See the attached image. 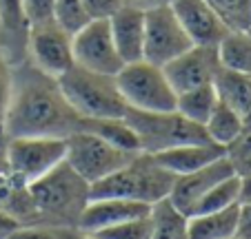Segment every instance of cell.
I'll list each match as a JSON object with an SVG mask.
<instances>
[{"label": "cell", "instance_id": "3", "mask_svg": "<svg viewBox=\"0 0 251 239\" xmlns=\"http://www.w3.org/2000/svg\"><path fill=\"white\" fill-rule=\"evenodd\" d=\"M176 175L165 171L149 153H138L136 157L118 169L116 173L107 175L104 179L89 186V199H133L142 204H156L169 197Z\"/></svg>", "mask_w": 251, "mask_h": 239}, {"label": "cell", "instance_id": "39", "mask_svg": "<svg viewBox=\"0 0 251 239\" xmlns=\"http://www.w3.org/2000/svg\"><path fill=\"white\" fill-rule=\"evenodd\" d=\"M242 124H245V131L251 133V107H249V111L242 115Z\"/></svg>", "mask_w": 251, "mask_h": 239}, {"label": "cell", "instance_id": "2", "mask_svg": "<svg viewBox=\"0 0 251 239\" xmlns=\"http://www.w3.org/2000/svg\"><path fill=\"white\" fill-rule=\"evenodd\" d=\"M27 191L36 215L33 224L78 230L82 211L89 204V184L67 162L31 182Z\"/></svg>", "mask_w": 251, "mask_h": 239}, {"label": "cell", "instance_id": "23", "mask_svg": "<svg viewBox=\"0 0 251 239\" xmlns=\"http://www.w3.org/2000/svg\"><path fill=\"white\" fill-rule=\"evenodd\" d=\"M216 104H218V95H216L213 85H204V87H198V89L178 93V98H176V111L180 113L182 117H187L189 122L204 127V122L209 120Z\"/></svg>", "mask_w": 251, "mask_h": 239}, {"label": "cell", "instance_id": "40", "mask_svg": "<svg viewBox=\"0 0 251 239\" xmlns=\"http://www.w3.org/2000/svg\"><path fill=\"white\" fill-rule=\"evenodd\" d=\"M78 239H94V237H89V235H80V233H78Z\"/></svg>", "mask_w": 251, "mask_h": 239}, {"label": "cell", "instance_id": "10", "mask_svg": "<svg viewBox=\"0 0 251 239\" xmlns=\"http://www.w3.org/2000/svg\"><path fill=\"white\" fill-rule=\"evenodd\" d=\"M71 51H74V65L96 73L116 75L125 66L123 58L116 51L107 20H89L80 31L74 33Z\"/></svg>", "mask_w": 251, "mask_h": 239}, {"label": "cell", "instance_id": "16", "mask_svg": "<svg viewBox=\"0 0 251 239\" xmlns=\"http://www.w3.org/2000/svg\"><path fill=\"white\" fill-rule=\"evenodd\" d=\"M109 31L114 38L116 51L125 65L142 60L145 44V11L133 7H120L109 20Z\"/></svg>", "mask_w": 251, "mask_h": 239}, {"label": "cell", "instance_id": "18", "mask_svg": "<svg viewBox=\"0 0 251 239\" xmlns=\"http://www.w3.org/2000/svg\"><path fill=\"white\" fill-rule=\"evenodd\" d=\"M220 155H225V149L211 144V142H202V144L174 146V149H167V151H160V153H153L151 157L156 159V162L165 171H169V173L176 175V177H180V175L194 173V171L207 166L209 162L218 159Z\"/></svg>", "mask_w": 251, "mask_h": 239}, {"label": "cell", "instance_id": "24", "mask_svg": "<svg viewBox=\"0 0 251 239\" xmlns=\"http://www.w3.org/2000/svg\"><path fill=\"white\" fill-rule=\"evenodd\" d=\"M218 60L223 69L251 75V36L247 31H229L218 44Z\"/></svg>", "mask_w": 251, "mask_h": 239}, {"label": "cell", "instance_id": "22", "mask_svg": "<svg viewBox=\"0 0 251 239\" xmlns=\"http://www.w3.org/2000/svg\"><path fill=\"white\" fill-rule=\"evenodd\" d=\"M149 219H151V239H189L187 215L169 202V197L151 204Z\"/></svg>", "mask_w": 251, "mask_h": 239}, {"label": "cell", "instance_id": "11", "mask_svg": "<svg viewBox=\"0 0 251 239\" xmlns=\"http://www.w3.org/2000/svg\"><path fill=\"white\" fill-rule=\"evenodd\" d=\"M27 60L43 73L60 78L74 66L71 36L56 22L29 27L27 33Z\"/></svg>", "mask_w": 251, "mask_h": 239}, {"label": "cell", "instance_id": "21", "mask_svg": "<svg viewBox=\"0 0 251 239\" xmlns=\"http://www.w3.org/2000/svg\"><path fill=\"white\" fill-rule=\"evenodd\" d=\"M204 131L207 137L220 149L231 146L238 137L245 133V124H242V115L236 113L231 107H227L225 102H220L213 107L209 120L204 122Z\"/></svg>", "mask_w": 251, "mask_h": 239}, {"label": "cell", "instance_id": "38", "mask_svg": "<svg viewBox=\"0 0 251 239\" xmlns=\"http://www.w3.org/2000/svg\"><path fill=\"white\" fill-rule=\"evenodd\" d=\"M240 202H251V175H245V177H242Z\"/></svg>", "mask_w": 251, "mask_h": 239}, {"label": "cell", "instance_id": "29", "mask_svg": "<svg viewBox=\"0 0 251 239\" xmlns=\"http://www.w3.org/2000/svg\"><path fill=\"white\" fill-rule=\"evenodd\" d=\"M89 237H94V239H151V219H149V215L136 217V219L102 228L98 233L89 235Z\"/></svg>", "mask_w": 251, "mask_h": 239}, {"label": "cell", "instance_id": "41", "mask_svg": "<svg viewBox=\"0 0 251 239\" xmlns=\"http://www.w3.org/2000/svg\"><path fill=\"white\" fill-rule=\"evenodd\" d=\"M0 149H5V140H0ZM2 155V153H0Z\"/></svg>", "mask_w": 251, "mask_h": 239}, {"label": "cell", "instance_id": "33", "mask_svg": "<svg viewBox=\"0 0 251 239\" xmlns=\"http://www.w3.org/2000/svg\"><path fill=\"white\" fill-rule=\"evenodd\" d=\"M53 2L56 0H20L27 27L53 22Z\"/></svg>", "mask_w": 251, "mask_h": 239}, {"label": "cell", "instance_id": "43", "mask_svg": "<svg viewBox=\"0 0 251 239\" xmlns=\"http://www.w3.org/2000/svg\"><path fill=\"white\" fill-rule=\"evenodd\" d=\"M231 239H236V237H231Z\"/></svg>", "mask_w": 251, "mask_h": 239}, {"label": "cell", "instance_id": "31", "mask_svg": "<svg viewBox=\"0 0 251 239\" xmlns=\"http://www.w3.org/2000/svg\"><path fill=\"white\" fill-rule=\"evenodd\" d=\"M225 155L229 157V162L233 164L240 177L251 175V133H242L231 146L225 149Z\"/></svg>", "mask_w": 251, "mask_h": 239}, {"label": "cell", "instance_id": "12", "mask_svg": "<svg viewBox=\"0 0 251 239\" xmlns=\"http://www.w3.org/2000/svg\"><path fill=\"white\" fill-rule=\"evenodd\" d=\"M218 69V47H200V44H191L185 53L162 66L176 95L204 85H213Z\"/></svg>", "mask_w": 251, "mask_h": 239}, {"label": "cell", "instance_id": "19", "mask_svg": "<svg viewBox=\"0 0 251 239\" xmlns=\"http://www.w3.org/2000/svg\"><path fill=\"white\" fill-rule=\"evenodd\" d=\"M238 206H240V204H238ZM238 206L187 217L189 239H231V237H236Z\"/></svg>", "mask_w": 251, "mask_h": 239}, {"label": "cell", "instance_id": "14", "mask_svg": "<svg viewBox=\"0 0 251 239\" xmlns=\"http://www.w3.org/2000/svg\"><path fill=\"white\" fill-rule=\"evenodd\" d=\"M171 11L189 36L191 44L218 47L220 40L229 33L227 24L204 0H171Z\"/></svg>", "mask_w": 251, "mask_h": 239}, {"label": "cell", "instance_id": "27", "mask_svg": "<svg viewBox=\"0 0 251 239\" xmlns=\"http://www.w3.org/2000/svg\"><path fill=\"white\" fill-rule=\"evenodd\" d=\"M229 31H247L251 20V0H204Z\"/></svg>", "mask_w": 251, "mask_h": 239}, {"label": "cell", "instance_id": "26", "mask_svg": "<svg viewBox=\"0 0 251 239\" xmlns=\"http://www.w3.org/2000/svg\"><path fill=\"white\" fill-rule=\"evenodd\" d=\"M240 191H242V177L240 175H231V177L223 179L220 184L211 188L207 195L194 206L191 215H202V213H213V211H225L240 204Z\"/></svg>", "mask_w": 251, "mask_h": 239}, {"label": "cell", "instance_id": "13", "mask_svg": "<svg viewBox=\"0 0 251 239\" xmlns=\"http://www.w3.org/2000/svg\"><path fill=\"white\" fill-rule=\"evenodd\" d=\"M231 175H238L233 164L229 162L227 155H220L218 159L209 162L202 169L176 177L174 186H171V193H169V202L180 213H185V215L189 217V213L194 211L196 204H198L216 184H220L223 179L231 177Z\"/></svg>", "mask_w": 251, "mask_h": 239}, {"label": "cell", "instance_id": "4", "mask_svg": "<svg viewBox=\"0 0 251 239\" xmlns=\"http://www.w3.org/2000/svg\"><path fill=\"white\" fill-rule=\"evenodd\" d=\"M58 87L82 120H120L127 113L116 75H104L74 65L60 75Z\"/></svg>", "mask_w": 251, "mask_h": 239}, {"label": "cell", "instance_id": "42", "mask_svg": "<svg viewBox=\"0 0 251 239\" xmlns=\"http://www.w3.org/2000/svg\"><path fill=\"white\" fill-rule=\"evenodd\" d=\"M247 33H249V36H251V20H249V27H247Z\"/></svg>", "mask_w": 251, "mask_h": 239}, {"label": "cell", "instance_id": "37", "mask_svg": "<svg viewBox=\"0 0 251 239\" xmlns=\"http://www.w3.org/2000/svg\"><path fill=\"white\" fill-rule=\"evenodd\" d=\"M123 5L140 9V11H149V9H156V7L171 5V0H123Z\"/></svg>", "mask_w": 251, "mask_h": 239}, {"label": "cell", "instance_id": "15", "mask_svg": "<svg viewBox=\"0 0 251 239\" xmlns=\"http://www.w3.org/2000/svg\"><path fill=\"white\" fill-rule=\"evenodd\" d=\"M149 204L133 202V199H118V197H104V199H89L78 224L80 235H94L102 228L149 215Z\"/></svg>", "mask_w": 251, "mask_h": 239}, {"label": "cell", "instance_id": "25", "mask_svg": "<svg viewBox=\"0 0 251 239\" xmlns=\"http://www.w3.org/2000/svg\"><path fill=\"white\" fill-rule=\"evenodd\" d=\"M82 129L107 140L118 149L127 151V153H140L138 137L133 129L125 122V117H120V120H82Z\"/></svg>", "mask_w": 251, "mask_h": 239}, {"label": "cell", "instance_id": "8", "mask_svg": "<svg viewBox=\"0 0 251 239\" xmlns=\"http://www.w3.org/2000/svg\"><path fill=\"white\" fill-rule=\"evenodd\" d=\"M67 144L60 137H11L5 140V164L23 184H31L65 162Z\"/></svg>", "mask_w": 251, "mask_h": 239}, {"label": "cell", "instance_id": "30", "mask_svg": "<svg viewBox=\"0 0 251 239\" xmlns=\"http://www.w3.org/2000/svg\"><path fill=\"white\" fill-rule=\"evenodd\" d=\"M7 239H78V230L43 224H25Z\"/></svg>", "mask_w": 251, "mask_h": 239}, {"label": "cell", "instance_id": "6", "mask_svg": "<svg viewBox=\"0 0 251 239\" xmlns=\"http://www.w3.org/2000/svg\"><path fill=\"white\" fill-rule=\"evenodd\" d=\"M116 85L120 89L127 109L136 111H176V91L169 85L162 66L147 60L129 62L116 73Z\"/></svg>", "mask_w": 251, "mask_h": 239}, {"label": "cell", "instance_id": "34", "mask_svg": "<svg viewBox=\"0 0 251 239\" xmlns=\"http://www.w3.org/2000/svg\"><path fill=\"white\" fill-rule=\"evenodd\" d=\"M82 7L89 20H109L125 5L123 0H82Z\"/></svg>", "mask_w": 251, "mask_h": 239}, {"label": "cell", "instance_id": "35", "mask_svg": "<svg viewBox=\"0 0 251 239\" xmlns=\"http://www.w3.org/2000/svg\"><path fill=\"white\" fill-rule=\"evenodd\" d=\"M236 239H251V202H240L238 206Z\"/></svg>", "mask_w": 251, "mask_h": 239}, {"label": "cell", "instance_id": "5", "mask_svg": "<svg viewBox=\"0 0 251 239\" xmlns=\"http://www.w3.org/2000/svg\"><path fill=\"white\" fill-rule=\"evenodd\" d=\"M125 122L133 129L140 144V153H160L182 144H202L211 142L200 124L189 122L178 111H136L127 109ZM213 144V142H211Z\"/></svg>", "mask_w": 251, "mask_h": 239}, {"label": "cell", "instance_id": "36", "mask_svg": "<svg viewBox=\"0 0 251 239\" xmlns=\"http://www.w3.org/2000/svg\"><path fill=\"white\" fill-rule=\"evenodd\" d=\"M20 226H23V224H20L14 215H9L7 211H2V208H0V239H7L11 233H16Z\"/></svg>", "mask_w": 251, "mask_h": 239}, {"label": "cell", "instance_id": "17", "mask_svg": "<svg viewBox=\"0 0 251 239\" xmlns=\"http://www.w3.org/2000/svg\"><path fill=\"white\" fill-rule=\"evenodd\" d=\"M27 33L20 0H0V49L11 65L27 60Z\"/></svg>", "mask_w": 251, "mask_h": 239}, {"label": "cell", "instance_id": "9", "mask_svg": "<svg viewBox=\"0 0 251 239\" xmlns=\"http://www.w3.org/2000/svg\"><path fill=\"white\" fill-rule=\"evenodd\" d=\"M191 47L189 36L169 5L145 11V44H142V60L156 66H165L174 58L185 53Z\"/></svg>", "mask_w": 251, "mask_h": 239}, {"label": "cell", "instance_id": "20", "mask_svg": "<svg viewBox=\"0 0 251 239\" xmlns=\"http://www.w3.org/2000/svg\"><path fill=\"white\" fill-rule=\"evenodd\" d=\"M213 89L220 102L231 107L236 113L245 115L251 107V75L240 71L223 69L220 66L213 78Z\"/></svg>", "mask_w": 251, "mask_h": 239}, {"label": "cell", "instance_id": "7", "mask_svg": "<svg viewBox=\"0 0 251 239\" xmlns=\"http://www.w3.org/2000/svg\"><path fill=\"white\" fill-rule=\"evenodd\" d=\"M65 144H67L65 162L89 186L104 179L107 175L116 173L118 169H123L125 164H129L138 155V153H127V151L109 144L107 140L85 131V129L71 133L65 140Z\"/></svg>", "mask_w": 251, "mask_h": 239}, {"label": "cell", "instance_id": "32", "mask_svg": "<svg viewBox=\"0 0 251 239\" xmlns=\"http://www.w3.org/2000/svg\"><path fill=\"white\" fill-rule=\"evenodd\" d=\"M11 85H14V65L0 49V140H5V115L11 98Z\"/></svg>", "mask_w": 251, "mask_h": 239}, {"label": "cell", "instance_id": "1", "mask_svg": "<svg viewBox=\"0 0 251 239\" xmlns=\"http://www.w3.org/2000/svg\"><path fill=\"white\" fill-rule=\"evenodd\" d=\"M82 129L78 115L62 95L58 80L38 71L29 60L14 65V85L5 115V140L11 137H60Z\"/></svg>", "mask_w": 251, "mask_h": 239}, {"label": "cell", "instance_id": "28", "mask_svg": "<svg viewBox=\"0 0 251 239\" xmlns=\"http://www.w3.org/2000/svg\"><path fill=\"white\" fill-rule=\"evenodd\" d=\"M53 22L69 36L78 33L89 22V16L82 7V0H56L53 2Z\"/></svg>", "mask_w": 251, "mask_h": 239}]
</instances>
